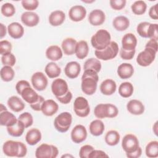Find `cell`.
<instances>
[{
	"mask_svg": "<svg viewBox=\"0 0 158 158\" xmlns=\"http://www.w3.org/2000/svg\"><path fill=\"white\" fill-rule=\"evenodd\" d=\"M99 80L98 73L92 70H85L81 77V90L86 95L93 94L97 89Z\"/></svg>",
	"mask_w": 158,
	"mask_h": 158,
	"instance_id": "1",
	"label": "cell"
},
{
	"mask_svg": "<svg viewBox=\"0 0 158 158\" xmlns=\"http://www.w3.org/2000/svg\"><path fill=\"white\" fill-rule=\"evenodd\" d=\"M2 151L9 157H25L27 152L26 145L22 142L8 140L2 146Z\"/></svg>",
	"mask_w": 158,
	"mask_h": 158,
	"instance_id": "2",
	"label": "cell"
},
{
	"mask_svg": "<svg viewBox=\"0 0 158 158\" xmlns=\"http://www.w3.org/2000/svg\"><path fill=\"white\" fill-rule=\"evenodd\" d=\"M110 39V35L107 30L100 29L92 36L91 43L96 50H102L109 44Z\"/></svg>",
	"mask_w": 158,
	"mask_h": 158,
	"instance_id": "3",
	"label": "cell"
},
{
	"mask_svg": "<svg viewBox=\"0 0 158 158\" xmlns=\"http://www.w3.org/2000/svg\"><path fill=\"white\" fill-rule=\"evenodd\" d=\"M94 115L98 118H114L117 116V107L112 104H99L94 110Z\"/></svg>",
	"mask_w": 158,
	"mask_h": 158,
	"instance_id": "4",
	"label": "cell"
},
{
	"mask_svg": "<svg viewBox=\"0 0 158 158\" xmlns=\"http://www.w3.org/2000/svg\"><path fill=\"white\" fill-rule=\"evenodd\" d=\"M72 116L68 112H64L58 115L54 119V125L55 128L60 133L67 131L71 126Z\"/></svg>",
	"mask_w": 158,
	"mask_h": 158,
	"instance_id": "5",
	"label": "cell"
},
{
	"mask_svg": "<svg viewBox=\"0 0 158 158\" xmlns=\"http://www.w3.org/2000/svg\"><path fill=\"white\" fill-rule=\"evenodd\" d=\"M118 52V46L115 41H110L109 44L102 50H95L94 54L97 59L108 60L115 58Z\"/></svg>",
	"mask_w": 158,
	"mask_h": 158,
	"instance_id": "6",
	"label": "cell"
},
{
	"mask_svg": "<svg viewBox=\"0 0 158 158\" xmlns=\"http://www.w3.org/2000/svg\"><path fill=\"white\" fill-rule=\"evenodd\" d=\"M59 154L56 146L48 144H42L39 146L35 151L36 158H56Z\"/></svg>",
	"mask_w": 158,
	"mask_h": 158,
	"instance_id": "7",
	"label": "cell"
},
{
	"mask_svg": "<svg viewBox=\"0 0 158 158\" xmlns=\"http://www.w3.org/2000/svg\"><path fill=\"white\" fill-rule=\"evenodd\" d=\"M73 110L78 117H87L90 112V107L87 99L81 96L77 97L74 101Z\"/></svg>",
	"mask_w": 158,
	"mask_h": 158,
	"instance_id": "8",
	"label": "cell"
},
{
	"mask_svg": "<svg viewBox=\"0 0 158 158\" xmlns=\"http://www.w3.org/2000/svg\"><path fill=\"white\" fill-rule=\"evenodd\" d=\"M156 52L154 49L145 48L144 50L139 52L136 58V62L142 67L149 66L154 60Z\"/></svg>",
	"mask_w": 158,
	"mask_h": 158,
	"instance_id": "9",
	"label": "cell"
},
{
	"mask_svg": "<svg viewBox=\"0 0 158 158\" xmlns=\"http://www.w3.org/2000/svg\"><path fill=\"white\" fill-rule=\"evenodd\" d=\"M122 147L126 153L135 151L139 147V141L133 134H127L122 139Z\"/></svg>",
	"mask_w": 158,
	"mask_h": 158,
	"instance_id": "10",
	"label": "cell"
},
{
	"mask_svg": "<svg viewBox=\"0 0 158 158\" xmlns=\"http://www.w3.org/2000/svg\"><path fill=\"white\" fill-rule=\"evenodd\" d=\"M31 84L33 88L38 91L44 90L48 86V79L41 72H37L33 74L31 78Z\"/></svg>",
	"mask_w": 158,
	"mask_h": 158,
	"instance_id": "11",
	"label": "cell"
},
{
	"mask_svg": "<svg viewBox=\"0 0 158 158\" xmlns=\"http://www.w3.org/2000/svg\"><path fill=\"white\" fill-rule=\"evenodd\" d=\"M51 90L56 98L62 96L69 91L67 83L62 78L55 79L52 83Z\"/></svg>",
	"mask_w": 158,
	"mask_h": 158,
	"instance_id": "12",
	"label": "cell"
},
{
	"mask_svg": "<svg viewBox=\"0 0 158 158\" xmlns=\"http://www.w3.org/2000/svg\"><path fill=\"white\" fill-rule=\"evenodd\" d=\"M87 137L86 128L82 125H76L71 131V139L75 143H80L84 141Z\"/></svg>",
	"mask_w": 158,
	"mask_h": 158,
	"instance_id": "13",
	"label": "cell"
},
{
	"mask_svg": "<svg viewBox=\"0 0 158 158\" xmlns=\"http://www.w3.org/2000/svg\"><path fill=\"white\" fill-rule=\"evenodd\" d=\"M86 15V9L80 5L72 6L69 11V16L73 22L81 21Z\"/></svg>",
	"mask_w": 158,
	"mask_h": 158,
	"instance_id": "14",
	"label": "cell"
},
{
	"mask_svg": "<svg viewBox=\"0 0 158 158\" xmlns=\"http://www.w3.org/2000/svg\"><path fill=\"white\" fill-rule=\"evenodd\" d=\"M21 21L25 25L33 27L38 25L40 18L36 13L31 11H27L22 14Z\"/></svg>",
	"mask_w": 158,
	"mask_h": 158,
	"instance_id": "15",
	"label": "cell"
},
{
	"mask_svg": "<svg viewBox=\"0 0 158 158\" xmlns=\"http://www.w3.org/2000/svg\"><path fill=\"white\" fill-rule=\"evenodd\" d=\"M81 72V66L79 63L76 61L68 62L64 69L65 74L69 78H77Z\"/></svg>",
	"mask_w": 158,
	"mask_h": 158,
	"instance_id": "16",
	"label": "cell"
},
{
	"mask_svg": "<svg viewBox=\"0 0 158 158\" xmlns=\"http://www.w3.org/2000/svg\"><path fill=\"white\" fill-rule=\"evenodd\" d=\"M105 19V14L100 9H94L92 10L88 15L89 22L93 26L102 25L104 22Z\"/></svg>",
	"mask_w": 158,
	"mask_h": 158,
	"instance_id": "17",
	"label": "cell"
},
{
	"mask_svg": "<svg viewBox=\"0 0 158 158\" xmlns=\"http://www.w3.org/2000/svg\"><path fill=\"white\" fill-rule=\"evenodd\" d=\"M137 45V39L131 33L125 34L122 40V48L126 51L135 49Z\"/></svg>",
	"mask_w": 158,
	"mask_h": 158,
	"instance_id": "18",
	"label": "cell"
},
{
	"mask_svg": "<svg viewBox=\"0 0 158 158\" xmlns=\"http://www.w3.org/2000/svg\"><path fill=\"white\" fill-rule=\"evenodd\" d=\"M128 111L133 115H141L144 111V106L143 104L139 100L131 99L127 104Z\"/></svg>",
	"mask_w": 158,
	"mask_h": 158,
	"instance_id": "19",
	"label": "cell"
},
{
	"mask_svg": "<svg viewBox=\"0 0 158 158\" xmlns=\"http://www.w3.org/2000/svg\"><path fill=\"white\" fill-rule=\"evenodd\" d=\"M59 106L54 100L47 99L42 105L41 111L44 115L52 116L57 112Z\"/></svg>",
	"mask_w": 158,
	"mask_h": 158,
	"instance_id": "20",
	"label": "cell"
},
{
	"mask_svg": "<svg viewBox=\"0 0 158 158\" xmlns=\"http://www.w3.org/2000/svg\"><path fill=\"white\" fill-rule=\"evenodd\" d=\"M7 31L10 36L14 39H19L23 35L24 28L18 22H12L7 27Z\"/></svg>",
	"mask_w": 158,
	"mask_h": 158,
	"instance_id": "21",
	"label": "cell"
},
{
	"mask_svg": "<svg viewBox=\"0 0 158 158\" xmlns=\"http://www.w3.org/2000/svg\"><path fill=\"white\" fill-rule=\"evenodd\" d=\"M116 83L112 79H106L104 80L100 85L101 92L106 96L114 94L116 91Z\"/></svg>",
	"mask_w": 158,
	"mask_h": 158,
	"instance_id": "22",
	"label": "cell"
},
{
	"mask_svg": "<svg viewBox=\"0 0 158 158\" xmlns=\"http://www.w3.org/2000/svg\"><path fill=\"white\" fill-rule=\"evenodd\" d=\"M65 19V13L60 10H57L52 12L49 16V22L54 27H57L62 25Z\"/></svg>",
	"mask_w": 158,
	"mask_h": 158,
	"instance_id": "23",
	"label": "cell"
},
{
	"mask_svg": "<svg viewBox=\"0 0 158 158\" xmlns=\"http://www.w3.org/2000/svg\"><path fill=\"white\" fill-rule=\"evenodd\" d=\"M134 73V69L131 64L128 63H123L120 64L117 69V74L122 79H127L130 78Z\"/></svg>",
	"mask_w": 158,
	"mask_h": 158,
	"instance_id": "24",
	"label": "cell"
},
{
	"mask_svg": "<svg viewBox=\"0 0 158 158\" xmlns=\"http://www.w3.org/2000/svg\"><path fill=\"white\" fill-rule=\"evenodd\" d=\"M63 53L60 48L57 45L48 47L46 51V57L52 61H57L62 57Z\"/></svg>",
	"mask_w": 158,
	"mask_h": 158,
	"instance_id": "25",
	"label": "cell"
},
{
	"mask_svg": "<svg viewBox=\"0 0 158 158\" xmlns=\"http://www.w3.org/2000/svg\"><path fill=\"white\" fill-rule=\"evenodd\" d=\"M18 119L11 112L5 110L1 112L0 114V124L2 126L10 127L14 125Z\"/></svg>",
	"mask_w": 158,
	"mask_h": 158,
	"instance_id": "26",
	"label": "cell"
},
{
	"mask_svg": "<svg viewBox=\"0 0 158 158\" xmlns=\"http://www.w3.org/2000/svg\"><path fill=\"white\" fill-rule=\"evenodd\" d=\"M41 139V131L37 128H31L28 130L25 136L26 142L31 146L36 144Z\"/></svg>",
	"mask_w": 158,
	"mask_h": 158,
	"instance_id": "27",
	"label": "cell"
},
{
	"mask_svg": "<svg viewBox=\"0 0 158 158\" xmlns=\"http://www.w3.org/2000/svg\"><path fill=\"white\" fill-rule=\"evenodd\" d=\"M77 41L72 38H67L62 42V49L65 55L71 56L75 53Z\"/></svg>",
	"mask_w": 158,
	"mask_h": 158,
	"instance_id": "28",
	"label": "cell"
},
{
	"mask_svg": "<svg viewBox=\"0 0 158 158\" xmlns=\"http://www.w3.org/2000/svg\"><path fill=\"white\" fill-rule=\"evenodd\" d=\"M20 95L22 98L30 104L36 102L39 98V95L31 86L25 88L22 91Z\"/></svg>",
	"mask_w": 158,
	"mask_h": 158,
	"instance_id": "29",
	"label": "cell"
},
{
	"mask_svg": "<svg viewBox=\"0 0 158 158\" xmlns=\"http://www.w3.org/2000/svg\"><path fill=\"white\" fill-rule=\"evenodd\" d=\"M112 25L116 30L123 31L128 28L130 25V20L127 17L120 15L116 17L113 20Z\"/></svg>",
	"mask_w": 158,
	"mask_h": 158,
	"instance_id": "30",
	"label": "cell"
},
{
	"mask_svg": "<svg viewBox=\"0 0 158 158\" xmlns=\"http://www.w3.org/2000/svg\"><path fill=\"white\" fill-rule=\"evenodd\" d=\"M89 52V47L86 41L81 40L77 43L75 53L77 58L83 59L85 58Z\"/></svg>",
	"mask_w": 158,
	"mask_h": 158,
	"instance_id": "31",
	"label": "cell"
},
{
	"mask_svg": "<svg viewBox=\"0 0 158 158\" xmlns=\"http://www.w3.org/2000/svg\"><path fill=\"white\" fill-rule=\"evenodd\" d=\"M7 105L12 111L15 112L22 111L25 106L23 102L16 96H12L8 99Z\"/></svg>",
	"mask_w": 158,
	"mask_h": 158,
	"instance_id": "32",
	"label": "cell"
},
{
	"mask_svg": "<svg viewBox=\"0 0 158 158\" xmlns=\"http://www.w3.org/2000/svg\"><path fill=\"white\" fill-rule=\"evenodd\" d=\"M25 128V127L23 122L18 120L17 122L14 125L7 127V131L9 135H10V136L14 137H19L22 136L23 133Z\"/></svg>",
	"mask_w": 158,
	"mask_h": 158,
	"instance_id": "33",
	"label": "cell"
},
{
	"mask_svg": "<svg viewBox=\"0 0 158 158\" xmlns=\"http://www.w3.org/2000/svg\"><path fill=\"white\" fill-rule=\"evenodd\" d=\"M89 131L90 133L95 136L101 135L104 131V124L99 119L92 121L89 124Z\"/></svg>",
	"mask_w": 158,
	"mask_h": 158,
	"instance_id": "34",
	"label": "cell"
},
{
	"mask_svg": "<svg viewBox=\"0 0 158 158\" xmlns=\"http://www.w3.org/2000/svg\"><path fill=\"white\" fill-rule=\"evenodd\" d=\"M46 74L50 78H54L58 77L60 73L61 69L54 62H51L48 63L44 69Z\"/></svg>",
	"mask_w": 158,
	"mask_h": 158,
	"instance_id": "35",
	"label": "cell"
},
{
	"mask_svg": "<svg viewBox=\"0 0 158 158\" xmlns=\"http://www.w3.org/2000/svg\"><path fill=\"white\" fill-rule=\"evenodd\" d=\"M83 69L84 70H92L98 73L101 69V63L98 59L90 58L85 61Z\"/></svg>",
	"mask_w": 158,
	"mask_h": 158,
	"instance_id": "36",
	"label": "cell"
},
{
	"mask_svg": "<svg viewBox=\"0 0 158 158\" xmlns=\"http://www.w3.org/2000/svg\"><path fill=\"white\" fill-rule=\"evenodd\" d=\"M133 86L130 82L122 83L118 87V93L123 98H129L133 93Z\"/></svg>",
	"mask_w": 158,
	"mask_h": 158,
	"instance_id": "37",
	"label": "cell"
},
{
	"mask_svg": "<svg viewBox=\"0 0 158 158\" xmlns=\"http://www.w3.org/2000/svg\"><path fill=\"white\" fill-rule=\"evenodd\" d=\"M120 134L116 130H110L107 132L105 136V141L109 146H115L120 141Z\"/></svg>",
	"mask_w": 158,
	"mask_h": 158,
	"instance_id": "38",
	"label": "cell"
},
{
	"mask_svg": "<svg viewBox=\"0 0 158 158\" xmlns=\"http://www.w3.org/2000/svg\"><path fill=\"white\" fill-rule=\"evenodd\" d=\"M0 75L1 79L4 81L8 82L13 80L15 75V72L12 67L4 65L1 69Z\"/></svg>",
	"mask_w": 158,
	"mask_h": 158,
	"instance_id": "39",
	"label": "cell"
},
{
	"mask_svg": "<svg viewBox=\"0 0 158 158\" xmlns=\"http://www.w3.org/2000/svg\"><path fill=\"white\" fill-rule=\"evenodd\" d=\"M146 154L150 158H155L158 156V141H150L146 146Z\"/></svg>",
	"mask_w": 158,
	"mask_h": 158,
	"instance_id": "40",
	"label": "cell"
},
{
	"mask_svg": "<svg viewBox=\"0 0 158 158\" xmlns=\"http://www.w3.org/2000/svg\"><path fill=\"white\" fill-rule=\"evenodd\" d=\"M132 12L136 15H142L145 13L147 5L143 1H136L131 6Z\"/></svg>",
	"mask_w": 158,
	"mask_h": 158,
	"instance_id": "41",
	"label": "cell"
},
{
	"mask_svg": "<svg viewBox=\"0 0 158 158\" xmlns=\"http://www.w3.org/2000/svg\"><path fill=\"white\" fill-rule=\"evenodd\" d=\"M150 24L151 23L148 22H143L137 25L136 31L140 36L143 38H148Z\"/></svg>",
	"mask_w": 158,
	"mask_h": 158,
	"instance_id": "42",
	"label": "cell"
},
{
	"mask_svg": "<svg viewBox=\"0 0 158 158\" xmlns=\"http://www.w3.org/2000/svg\"><path fill=\"white\" fill-rule=\"evenodd\" d=\"M1 11L4 16L9 17L14 15V14L15 13V8L12 4L6 2L2 5Z\"/></svg>",
	"mask_w": 158,
	"mask_h": 158,
	"instance_id": "43",
	"label": "cell"
},
{
	"mask_svg": "<svg viewBox=\"0 0 158 158\" xmlns=\"http://www.w3.org/2000/svg\"><path fill=\"white\" fill-rule=\"evenodd\" d=\"M18 120H20L25 125V128H28L32 125L33 123V118L31 114L25 112L21 114L18 118Z\"/></svg>",
	"mask_w": 158,
	"mask_h": 158,
	"instance_id": "44",
	"label": "cell"
},
{
	"mask_svg": "<svg viewBox=\"0 0 158 158\" xmlns=\"http://www.w3.org/2000/svg\"><path fill=\"white\" fill-rule=\"evenodd\" d=\"M15 57L11 52L2 55L1 57V62L4 65L13 67L15 65Z\"/></svg>",
	"mask_w": 158,
	"mask_h": 158,
	"instance_id": "45",
	"label": "cell"
},
{
	"mask_svg": "<svg viewBox=\"0 0 158 158\" xmlns=\"http://www.w3.org/2000/svg\"><path fill=\"white\" fill-rule=\"evenodd\" d=\"M22 7L28 11H31L36 9L39 5L38 0H23L21 2Z\"/></svg>",
	"mask_w": 158,
	"mask_h": 158,
	"instance_id": "46",
	"label": "cell"
},
{
	"mask_svg": "<svg viewBox=\"0 0 158 158\" xmlns=\"http://www.w3.org/2000/svg\"><path fill=\"white\" fill-rule=\"evenodd\" d=\"M12 44L7 40H2L0 41V54L2 56L11 52Z\"/></svg>",
	"mask_w": 158,
	"mask_h": 158,
	"instance_id": "47",
	"label": "cell"
},
{
	"mask_svg": "<svg viewBox=\"0 0 158 158\" xmlns=\"http://www.w3.org/2000/svg\"><path fill=\"white\" fill-rule=\"evenodd\" d=\"M94 148L89 144H86L81 147L79 151V156L81 158H88L89 154L94 150Z\"/></svg>",
	"mask_w": 158,
	"mask_h": 158,
	"instance_id": "48",
	"label": "cell"
},
{
	"mask_svg": "<svg viewBox=\"0 0 158 158\" xmlns=\"http://www.w3.org/2000/svg\"><path fill=\"white\" fill-rule=\"evenodd\" d=\"M148 38L156 40H158V25L157 23L150 24Z\"/></svg>",
	"mask_w": 158,
	"mask_h": 158,
	"instance_id": "49",
	"label": "cell"
},
{
	"mask_svg": "<svg viewBox=\"0 0 158 158\" xmlns=\"http://www.w3.org/2000/svg\"><path fill=\"white\" fill-rule=\"evenodd\" d=\"M126 2L125 0H110L109 1L110 7L117 10L122 9L125 6Z\"/></svg>",
	"mask_w": 158,
	"mask_h": 158,
	"instance_id": "50",
	"label": "cell"
},
{
	"mask_svg": "<svg viewBox=\"0 0 158 158\" xmlns=\"http://www.w3.org/2000/svg\"><path fill=\"white\" fill-rule=\"evenodd\" d=\"M135 54V49L131 51H126L121 48L120 51V56L122 59L130 60L133 59Z\"/></svg>",
	"mask_w": 158,
	"mask_h": 158,
	"instance_id": "51",
	"label": "cell"
},
{
	"mask_svg": "<svg viewBox=\"0 0 158 158\" xmlns=\"http://www.w3.org/2000/svg\"><path fill=\"white\" fill-rule=\"evenodd\" d=\"M30 83H28V81H27V80H20L19 81L16 85H15V89L17 92L18 94H21V93L22 91L27 87H30Z\"/></svg>",
	"mask_w": 158,
	"mask_h": 158,
	"instance_id": "52",
	"label": "cell"
},
{
	"mask_svg": "<svg viewBox=\"0 0 158 158\" xmlns=\"http://www.w3.org/2000/svg\"><path fill=\"white\" fill-rule=\"evenodd\" d=\"M56 98L62 104H67L71 101V100L72 99V94L71 91H70L69 90L68 92L66 94H65L64 95H63L62 96H59V97H56Z\"/></svg>",
	"mask_w": 158,
	"mask_h": 158,
	"instance_id": "53",
	"label": "cell"
},
{
	"mask_svg": "<svg viewBox=\"0 0 158 158\" xmlns=\"http://www.w3.org/2000/svg\"><path fill=\"white\" fill-rule=\"evenodd\" d=\"M44 102V98L43 96L39 95L38 101L33 104H30V106L33 110H36V111H40V110H41V107H42V105Z\"/></svg>",
	"mask_w": 158,
	"mask_h": 158,
	"instance_id": "54",
	"label": "cell"
},
{
	"mask_svg": "<svg viewBox=\"0 0 158 158\" xmlns=\"http://www.w3.org/2000/svg\"><path fill=\"white\" fill-rule=\"evenodd\" d=\"M98 157H109V156L103 151L94 149L89 155L88 158H98Z\"/></svg>",
	"mask_w": 158,
	"mask_h": 158,
	"instance_id": "55",
	"label": "cell"
},
{
	"mask_svg": "<svg viewBox=\"0 0 158 158\" xmlns=\"http://www.w3.org/2000/svg\"><path fill=\"white\" fill-rule=\"evenodd\" d=\"M157 5L158 4H156L155 5L151 6V7L149 9V17L154 20H157L158 19V15L157 13Z\"/></svg>",
	"mask_w": 158,
	"mask_h": 158,
	"instance_id": "56",
	"label": "cell"
},
{
	"mask_svg": "<svg viewBox=\"0 0 158 158\" xmlns=\"http://www.w3.org/2000/svg\"><path fill=\"white\" fill-rule=\"evenodd\" d=\"M145 48H149L154 49L156 52H157V40L154 39H150L146 43Z\"/></svg>",
	"mask_w": 158,
	"mask_h": 158,
	"instance_id": "57",
	"label": "cell"
},
{
	"mask_svg": "<svg viewBox=\"0 0 158 158\" xmlns=\"http://www.w3.org/2000/svg\"><path fill=\"white\" fill-rule=\"evenodd\" d=\"M141 154H142V149L139 146L138 148L135 151L131 153H126V155H127V157L129 158H138L141 156Z\"/></svg>",
	"mask_w": 158,
	"mask_h": 158,
	"instance_id": "58",
	"label": "cell"
},
{
	"mask_svg": "<svg viewBox=\"0 0 158 158\" xmlns=\"http://www.w3.org/2000/svg\"><path fill=\"white\" fill-rule=\"evenodd\" d=\"M0 28H1V35H0V37H1V38H2L4 36H6L7 30H6V26H5L3 23H0Z\"/></svg>",
	"mask_w": 158,
	"mask_h": 158,
	"instance_id": "59",
	"label": "cell"
},
{
	"mask_svg": "<svg viewBox=\"0 0 158 158\" xmlns=\"http://www.w3.org/2000/svg\"><path fill=\"white\" fill-rule=\"evenodd\" d=\"M157 122H156L154 123V126H153V131H154V133H155L156 135H157Z\"/></svg>",
	"mask_w": 158,
	"mask_h": 158,
	"instance_id": "60",
	"label": "cell"
},
{
	"mask_svg": "<svg viewBox=\"0 0 158 158\" xmlns=\"http://www.w3.org/2000/svg\"><path fill=\"white\" fill-rule=\"evenodd\" d=\"M1 112H3V111H5V110H7V109L5 106H4V105L2 104H1Z\"/></svg>",
	"mask_w": 158,
	"mask_h": 158,
	"instance_id": "61",
	"label": "cell"
},
{
	"mask_svg": "<svg viewBox=\"0 0 158 158\" xmlns=\"http://www.w3.org/2000/svg\"><path fill=\"white\" fill-rule=\"evenodd\" d=\"M72 157L73 156H70V155H69V154H66V155H64V156H62V157Z\"/></svg>",
	"mask_w": 158,
	"mask_h": 158,
	"instance_id": "62",
	"label": "cell"
},
{
	"mask_svg": "<svg viewBox=\"0 0 158 158\" xmlns=\"http://www.w3.org/2000/svg\"><path fill=\"white\" fill-rule=\"evenodd\" d=\"M84 2H87V3H91L93 2H94V1H82Z\"/></svg>",
	"mask_w": 158,
	"mask_h": 158,
	"instance_id": "63",
	"label": "cell"
}]
</instances>
